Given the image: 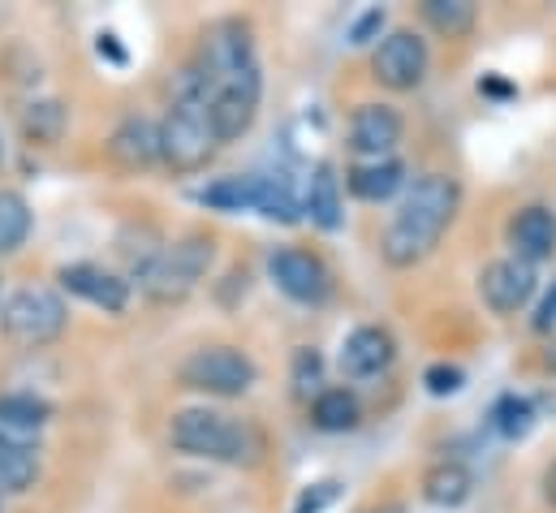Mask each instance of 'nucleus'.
<instances>
[{"instance_id":"nucleus-1","label":"nucleus","mask_w":556,"mask_h":513,"mask_svg":"<svg viewBox=\"0 0 556 513\" xmlns=\"http://www.w3.org/2000/svg\"><path fill=\"white\" fill-rule=\"evenodd\" d=\"M462 186L448 173H422L410 182L406 199L397 203L393 221L380 234V255L389 267H415L435 251L444 229L457 221Z\"/></svg>"},{"instance_id":"nucleus-2","label":"nucleus","mask_w":556,"mask_h":513,"mask_svg":"<svg viewBox=\"0 0 556 513\" xmlns=\"http://www.w3.org/2000/svg\"><path fill=\"white\" fill-rule=\"evenodd\" d=\"M203 100H264V70H260V52H255V30L242 17H225L216 26H207L199 61L190 65Z\"/></svg>"},{"instance_id":"nucleus-3","label":"nucleus","mask_w":556,"mask_h":513,"mask_svg":"<svg viewBox=\"0 0 556 513\" xmlns=\"http://www.w3.org/2000/svg\"><path fill=\"white\" fill-rule=\"evenodd\" d=\"M168 440L177 453L220 462V466H260L268 453V440L255 423H238V418L207 410V405L177 410L168 423Z\"/></svg>"},{"instance_id":"nucleus-4","label":"nucleus","mask_w":556,"mask_h":513,"mask_svg":"<svg viewBox=\"0 0 556 513\" xmlns=\"http://www.w3.org/2000/svg\"><path fill=\"white\" fill-rule=\"evenodd\" d=\"M155 134H160V164L168 173H199L216 160L220 138L212 129L207 100H203L194 70H181V78L173 87V104H168L164 122L155 126Z\"/></svg>"},{"instance_id":"nucleus-5","label":"nucleus","mask_w":556,"mask_h":513,"mask_svg":"<svg viewBox=\"0 0 556 513\" xmlns=\"http://www.w3.org/2000/svg\"><path fill=\"white\" fill-rule=\"evenodd\" d=\"M212 259H216V238L203 234V229H190V234H181L177 242H168V247H160V251H147L142 259H135V280H139L142 293H147L151 302H160V306L186 302V298L199 289V280L207 276Z\"/></svg>"},{"instance_id":"nucleus-6","label":"nucleus","mask_w":556,"mask_h":513,"mask_svg":"<svg viewBox=\"0 0 556 513\" xmlns=\"http://www.w3.org/2000/svg\"><path fill=\"white\" fill-rule=\"evenodd\" d=\"M65 324H70V306L48 285H22L0 306V333L9 346H22V350L52 346L65 333Z\"/></svg>"},{"instance_id":"nucleus-7","label":"nucleus","mask_w":556,"mask_h":513,"mask_svg":"<svg viewBox=\"0 0 556 513\" xmlns=\"http://www.w3.org/2000/svg\"><path fill=\"white\" fill-rule=\"evenodd\" d=\"M177 380H181V388H194V392L229 401V397H247L255 388L260 367H255L251 354H242L233 346H203L177 367Z\"/></svg>"},{"instance_id":"nucleus-8","label":"nucleus","mask_w":556,"mask_h":513,"mask_svg":"<svg viewBox=\"0 0 556 513\" xmlns=\"http://www.w3.org/2000/svg\"><path fill=\"white\" fill-rule=\"evenodd\" d=\"M427 65H431L427 39L410 26L389 30L371 52V78L389 91H418L427 78Z\"/></svg>"},{"instance_id":"nucleus-9","label":"nucleus","mask_w":556,"mask_h":513,"mask_svg":"<svg viewBox=\"0 0 556 513\" xmlns=\"http://www.w3.org/2000/svg\"><path fill=\"white\" fill-rule=\"evenodd\" d=\"M268 272H273V280H277V289L285 298L306 302V306L324 302L328 289H332V276H328L324 259L302 251V247H280V251H273L268 255Z\"/></svg>"},{"instance_id":"nucleus-10","label":"nucleus","mask_w":556,"mask_h":513,"mask_svg":"<svg viewBox=\"0 0 556 513\" xmlns=\"http://www.w3.org/2000/svg\"><path fill=\"white\" fill-rule=\"evenodd\" d=\"M406 138V117L393 104H358L350 113V151L358 160H389Z\"/></svg>"},{"instance_id":"nucleus-11","label":"nucleus","mask_w":556,"mask_h":513,"mask_svg":"<svg viewBox=\"0 0 556 513\" xmlns=\"http://www.w3.org/2000/svg\"><path fill=\"white\" fill-rule=\"evenodd\" d=\"M56 280H61L65 293L100 306L104 315H122L130 306V280H122L117 272H104L96 263H65L56 272Z\"/></svg>"},{"instance_id":"nucleus-12","label":"nucleus","mask_w":556,"mask_h":513,"mask_svg":"<svg viewBox=\"0 0 556 513\" xmlns=\"http://www.w3.org/2000/svg\"><path fill=\"white\" fill-rule=\"evenodd\" d=\"M479 293L496 315H514L535 293V267L522 259H492L479 276Z\"/></svg>"},{"instance_id":"nucleus-13","label":"nucleus","mask_w":556,"mask_h":513,"mask_svg":"<svg viewBox=\"0 0 556 513\" xmlns=\"http://www.w3.org/2000/svg\"><path fill=\"white\" fill-rule=\"evenodd\" d=\"M52 418V405L30 392H0V445L35 449L43 427Z\"/></svg>"},{"instance_id":"nucleus-14","label":"nucleus","mask_w":556,"mask_h":513,"mask_svg":"<svg viewBox=\"0 0 556 513\" xmlns=\"http://www.w3.org/2000/svg\"><path fill=\"white\" fill-rule=\"evenodd\" d=\"M393 354H397L393 333L380 328V324H363L341 346V372L354 376V380H367V376H380L393 363Z\"/></svg>"},{"instance_id":"nucleus-15","label":"nucleus","mask_w":556,"mask_h":513,"mask_svg":"<svg viewBox=\"0 0 556 513\" xmlns=\"http://www.w3.org/2000/svg\"><path fill=\"white\" fill-rule=\"evenodd\" d=\"M509 247H514V259H522L531 267L535 263H548L556 255V216L544 203L522 208L509 221Z\"/></svg>"},{"instance_id":"nucleus-16","label":"nucleus","mask_w":556,"mask_h":513,"mask_svg":"<svg viewBox=\"0 0 556 513\" xmlns=\"http://www.w3.org/2000/svg\"><path fill=\"white\" fill-rule=\"evenodd\" d=\"M345 186L363 203H384V199H393L406 186V164L393 160V155L389 160H358V164H350Z\"/></svg>"},{"instance_id":"nucleus-17","label":"nucleus","mask_w":556,"mask_h":513,"mask_svg":"<svg viewBox=\"0 0 556 513\" xmlns=\"http://www.w3.org/2000/svg\"><path fill=\"white\" fill-rule=\"evenodd\" d=\"M302 212H311V225H319L324 234H337L341 221H345V203H341V177L337 168L324 160L315 164L311 182H306V199H302Z\"/></svg>"},{"instance_id":"nucleus-18","label":"nucleus","mask_w":556,"mask_h":513,"mask_svg":"<svg viewBox=\"0 0 556 513\" xmlns=\"http://www.w3.org/2000/svg\"><path fill=\"white\" fill-rule=\"evenodd\" d=\"M109 155L122 168H130V173L151 168L160 160V134H155V126L147 117H126L122 126L109 134Z\"/></svg>"},{"instance_id":"nucleus-19","label":"nucleus","mask_w":556,"mask_h":513,"mask_svg":"<svg viewBox=\"0 0 556 513\" xmlns=\"http://www.w3.org/2000/svg\"><path fill=\"white\" fill-rule=\"evenodd\" d=\"M470 492H475V475L462 462H435L422 475V501L435 510H457L470 501Z\"/></svg>"},{"instance_id":"nucleus-20","label":"nucleus","mask_w":556,"mask_h":513,"mask_svg":"<svg viewBox=\"0 0 556 513\" xmlns=\"http://www.w3.org/2000/svg\"><path fill=\"white\" fill-rule=\"evenodd\" d=\"M199 203L212 208V212H255L260 208V173L220 177V182L199 190Z\"/></svg>"},{"instance_id":"nucleus-21","label":"nucleus","mask_w":556,"mask_h":513,"mask_svg":"<svg viewBox=\"0 0 556 513\" xmlns=\"http://www.w3.org/2000/svg\"><path fill=\"white\" fill-rule=\"evenodd\" d=\"M358 418H363V410H358V397L350 388H324L311 401V423L319 431H332V436L337 431H354Z\"/></svg>"},{"instance_id":"nucleus-22","label":"nucleus","mask_w":556,"mask_h":513,"mask_svg":"<svg viewBox=\"0 0 556 513\" xmlns=\"http://www.w3.org/2000/svg\"><path fill=\"white\" fill-rule=\"evenodd\" d=\"M418 13L440 39H466L479 22V9L470 0H422Z\"/></svg>"},{"instance_id":"nucleus-23","label":"nucleus","mask_w":556,"mask_h":513,"mask_svg":"<svg viewBox=\"0 0 556 513\" xmlns=\"http://www.w3.org/2000/svg\"><path fill=\"white\" fill-rule=\"evenodd\" d=\"M39 484V453L0 445V497H22Z\"/></svg>"},{"instance_id":"nucleus-24","label":"nucleus","mask_w":556,"mask_h":513,"mask_svg":"<svg viewBox=\"0 0 556 513\" xmlns=\"http://www.w3.org/2000/svg\"><path fill=\"white\" fill-rule=\"evenodd\" d=\"M35 229V212L17 190H0V255H13L26 247Z\"/></svg>"},{"instance_id":"nucleus-25","label":"nucleus","mask_w":556,"mask_h":513,"mask_svg":"<svg viewBox=\"0 0 556 513\" xmlns=\"http://www.w3.org/2000/svg\"><path fill=\"white\" fill-rule=\"evenodd\" d=\"M65 104L61 100H30L26 109H22V138L26 142H39V147H52V142H61V134H65Z\"/></svg>"},{"instance_id":"nucleus-26","label":"nucleus","mask_w":556,"mask_h":513,"mask_svg":"<svg viewBox=\"0 0 556 513\" xmlns=\"http://www.w3.org/2000/svg\"><path fill=\"white\" fill-rule=\"evenodd\" d=\"M260 216H268V221H277V225H293L298 216H302V199L293 195V186H289V177H264L260 173V208H255Z\"/></svg>"},{"instance_id":"nucleus-27","label":"nucleus","mask_w":556,"mask_h":513,"mask_svg":"<svg viewBox=\"0 0 556 513\" xmlns=\"http://www.w3.org/2000/svg\"><path fill=\"white\" fill-rule=\"evenodd\" d=\"M492 423H496V431H501V436L518 440V436H527V431H531V423H535V410H531V401H527V397L509 392V397H501V401H496V410H492Z\"/></svg>"},{"instance_id":"nucleus-28","label":"nucleus","mask_w":556,"mask_h":513,"mask_svg":"<svg viewBox=\"0 0 556 513\" xmlns=\"http://www.w3.org/2000/svg\"><path fill=\"white\" fill-rule=\"evenodd\" d=\"M422 385L431 397H453L457 388L466 385V376H462V367H448V363H435V367H427L422 372Z\"/></svg>"},{"instance_id":"nucleus-29","label":"nucleus","mask_w":556,"mask_h":513,"mask_svg":"<svg viewBox=\"0 0 556 513\" xmlns=\"http://www.w3.org/2000/svg\"><path fill=\"white\" fill-rule=\"evenodd\" d=\"M319 385V354L315 350H293V392L306 397Z\"/></svg>"},{"instance_id":"nucleus-30","label":"nucleus","mask_w":556,"mask_h":513,"mask_svg":"<svg viewBox=\"0 0 556 513\" xmlns=\"http://www.w3.org/2000/svg\"><path fill=\"white\" fill-rule=\"evenodd\" d=\"M332 501H337V484H311L293 513H324Z\"/></svg>"},{"instance_id":"nucleus-31","label":"nucleus","mask_w":556,"mask_h":513,"mask_svg":"<svg viewBox=\"0 0 556 513\" xmlns=\"http://www.w3.org/2000/svg\"><path fill=\"white\" fill-rule=\"evenodd\" d=\"M384 26V9H367L354 26H350V43H371V35Z\"/></svg>"},{"instance_id":"nucleus-32","label":"nucleus","mask_w":556,"mask_h":513,"mask_svg":"<svg viewBox=\"0 0 556 513\" xmlns=\"http://www.w3.org/2000/svg\"><path fill=\"white\" fill-rule=\"evenodd\" d=\"M535 328H540V333L556 328V289L544 298V306H540V315H535Z\"/></svg>"},{"instance_id":"nucleus-33","label":"nucleus","mask_w":556,"mask_h":513,"mask_svg":"<svg viewBox=\"0 0 556 513\" xmlns=\"http://www.w3.org/2000/svg\"><path fill=\"white\" fill-rule=\"evenodd\" d=\"M544 501L556 510V462L548 466V475H544Z\"/></svg>"},{"instance_id":"nucleus-34","label":"nucleus","mask_w":556,"mask_h":513,"mask_svg":"<svg viewBox=\"0 0 556 513\" xmlns=\"http://www.w3.org/2000/svg\"><path fill=\"white\" fill-rule=\"evenodd\" d=\"M100 52H109L113 61H126V52H122V48L113 43V35H100Z\"/></svg>"},{"instance_id":"nucleus-35","label":"nucleus","mask_w":556,"mask_h":513,"mask_svg":"<svg viewBox=\"0 0 556 513\" xmlns=\"http://www.w3.org/2000/svg\"><path fill=\"white\" fill-rule=\"evenodd\" d=\"M371 513H406V505H402V501H389V505H380V510H371Z\"/></svg>"},{"instance_id":"nucleus-36","label":"nucleus","mask_w":556,"mask_h":513,"mask_svg":"<svg viewBox=\"0 0 556 513\" xmlns=\"http://www.w3.org/2000/svg\"><path fill=\"white\" fill-rule=\"evenodd\" d=\"M0 160H4V151H0Z\"/></svg>"}]
</instances>
